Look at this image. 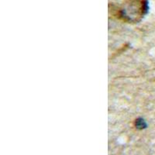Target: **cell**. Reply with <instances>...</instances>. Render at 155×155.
Segmentation results:
<instances>
[{"mask_svg":"<svg viewBox=\"0 0 155 155\" xmlns=\"http://www.w3.org/2000/svg\"><path fill=\"white\" fill-rule=\"evenodd\" d=\"M147 11V0H129L120 9V15L128 21H137Z\"/></svg>","mask_w":155,"mask_h":155,"instance_id":"obj_1","label":"cell"}]
</instances>
